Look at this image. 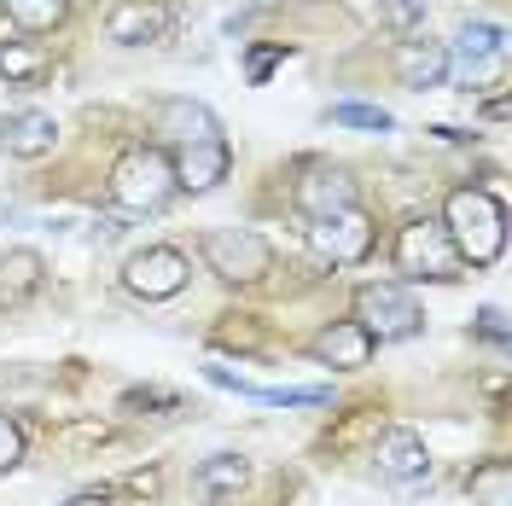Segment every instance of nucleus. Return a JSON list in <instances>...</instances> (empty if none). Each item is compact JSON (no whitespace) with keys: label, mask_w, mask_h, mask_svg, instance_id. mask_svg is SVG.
I'll return each mask as SVG.
<instances>
[{"label":"nucleus","mask_w":512,"mask_h":506,"mask_svg":"<svg viewBox=\"0 0 512 506\" xmlns=\"http://www.w3.org/2000/svg\"><path fill=\"white\" fill-rule=\"evenodd\" d=\"M64 506H105V495H76V501H64Z\"/></svg>","instance_id":"obj_25"},{"label":"nucleus","mask_w":512,"mask_h":506,"mask_svg":"<svg viewBox=\"0 0 512 506\" xmlns=\"http://www.w3.org/2000/svg\"><path fill=\"white\" fill-rule=\"evenodd\" d=\"M396 70H402V82L408 88H443V76H448V53L437 47V41H408L402 47V59H396Z\"/></svg>","instance_id":"obj_15"},{"label":"nucleus","mask_w":512,"mask_h":506,"mask_svg":"<svg viewBox=\"0 0 512 506\" xmlns=\"http://www.w3.org/2000/svg\"><path fill=\"white\" fill-rule=\"evenodd\" d=\"M297 204L309 210V222H315V216H332V210H350L355 204L350 169H338V163H309L303 181H297Z\"/></svg>","instance_id":"obj_8"},{"label":"nucleus","mask_w":512,"mask_h":506,"mask_svg":"<svg viewBox=\"0 0 512 506\" xmlns=\"http://www.w3.org/2000/svg\"><path fill=\"white\" fill-rule=\"evenodd\" d=\"M332 123H338V128H373V134H384V128H396V117H390L384 105H361V99H344V105H332Z\"/></svg>","instance_id":"obj_21"},{"label":"nucleus","mask_w":512,"mask_h":506,"mask_svg":"<svg viewBox=\"0 0 512 506\" xmlns=\"http://www.w3.org/2000/svg\"><path fill=\"white\" fill-rule=\"evenodd\" d=\"M245 477H251V466H245L239 454H210V460L198 466V489H204V495H227V489H245Z\"/></svg>","instance_id":"obj_18"},{"label":"nucleus","mask_w":512,"mask_h":506,"mask_svg":"<svg viewBox=\"0 0 512 506\" xmlns=\"http://www.w3.org/2000/svg\"><path fill=\"white\" fill-rule=\"evenodd\" d=\"M454 53H460L466 76H472L478 64H489V59H501V53H507V30H501V24H460Z\"/></svg>","instance_id":"obj_16"},{"label":"nucleus","mask_w":512,"mask_h":506,"mask_svg":"<svg viewBox=\"0 0 512 506\" xmlns=\"http://www.w3.org/2000/svg\"><path fill=\"white\" fill-rule=\"evenodd\" d=\"M379 472L408 489V483H419V477L431 472V454H425V443H419L414 431H390L379 443Z\"/></svg>","instance_id":"obj_14"},{"label":"nucleus","mask_w":512,"mask_h":506,"mask_svg":"<svg viewBox=\"0 0 512 506\" xmlns=\"http://www.w3.org/2000/svg\"><path fill=\"white\" fill-rule=\"evenodd\" d=\"M158 134H169L175 146H198V140H222L216 117L192 99H163L158 105Z\"/></svg>","instance_id":"obj_13"},{"label":"nucleus","mask_w":512,"mask_h":506,"mask_svg":"<svg viewBox=\"0 0 512 506\" xmlns=\"http://www.w3.org/2000/svg\"><path fill=\"white\" fill-rule=\"evenodd\" d=\"M315 361L338 367V373H350V367H367V361H373V338H367L355 320H338V326H326V332L315 338Z\"/></svg>","instance_id":"obj_12"},{"label":"nucleus","mask_w":512,"mask_h":506,"mask_svg":"<svg viewBox=\"0 0 512 506\" xmlns=\"http://www.w3.org/2000/svg\"><path fill=\"white\" fill-rule=\"evenodd\" d=\"M507 483H512L507 460H489L483 472H472V501L478 506H507Z\"/></svg>","instance_id":"obj_22"},{"label":"nucleus","mask_w":512,"mask_h":506,"mask_svg":"<svg viewBox=\"0 0 512 506\" xmlns=\"http://www.w3.org/2000/svg\"><path fill=\"white\" fill-rule=\"evenodd\" d=\"M64 12H70V0H6V18L18 30H53V24H64Z\"/></svg>","instance_id":"obj_20"},{"label":"nucleus","mask_w":512,"mask_h":506,"mask_svg":"<svg viewBox=\"0 0 512 506\" xmlns=\"http://www.w3.org/2000/svg\"><path fill=\"white\" fill-rule=\"evenodd\" d=\"M47 274V262L35 251H6L0 256V303H18V297H30L35 285Z\"/></svg>","instance_id":"obj_17"},{"label":"nucleus","mask_w":512,"mask_h":506,"mask_svg":"<svg viewBox=\"0 0 512 506\" xmlns=\"http://www.w3.org/2000/svg\"><path fill=\"white\" fill-rule=\"evenodd\" d=\"M169 30V6L163 0H117L111 12H105V35L117 41V47H146V41H158Z\"/></svg>","instance_id":"obj_9"},{"label":"nucleus","mask_w":512,"mask_h":506,"mask_svg":"<svg viewBox=\"0 0 512 506\" xmlns=\"http://www.w3.org/2000/svg\"><path fill=\"white\" fill-rule=\"evenodd\" d=\"M204 262H210V274H222V280H262L268 274V262L274 251L245 233V227H210L204 233Z\"/></svg>","instance_id":"obj_6"},{"label":"nucleus","mask_w":512,"mask_h":506,"mask_svg":"<svg viewBox=\"0 0 512 506\" xmlns=\"http://www.w3.org/2000/svg\"><path fill=\"white\" fill-rule=\"evenodd\" d=\"M175 187L210 192L227 181V140H198V146H175Z\"/></svg>","instance_id":"obj_11"},{"label":"nucleus","mask_w":512,"mask_h":506,"mask_svg":"<svg viewBox=\"0 0 512 506\" xmlns=\"http://www.w3.org/2000/svg\"><path fill=\"white\" fill-rule=\"evenodd\" d=\"M47 70V53L35 41H0V76L6 82H35Z\"/></svg>","instance_id":"obj_19"},{"label":"nucleus","mask_w":512,"mask_h":506,"mask_svg":"<svg viewBox=\"0 0 512 506\" xmlns=\"http://www.w3.org/2000/svg\"><path fill=\"white\" fill-rule=\"evenodd\" d=\"M483 332H489V338H495V344H501V338H507V320H501V309H495V303H489V309H483Z\"/></svg>","instance_id":"obj_24"},{"label":"nucleus","mask_w":512,"mask_h":506,"mask_svg":"<svg viewBox=\"0 0 512 506\" xmlns=\"http://www.w3.org/2000/svg\"><path fill=\"white\" fill-rule=\"evenodd\" d=\"M192 280L187 256L169 251V245H152V251H134L123 262V285L134 297H146V303H163V297H181Z\"/></svg>","instance_id":"obj_5"},{"label":"nucleus","mask_w":512,"mask_h":506,"mask_svg":"<svg viewBox=\"0 0 512 506\" xmlns=\"http://www.w3.org/2000/svg\"><path fill=\"white\" fill-rule=\"evenodd\" d=\"M59 146V123L47 117V111H12V117H0V152L6 158H47Z\"/></svg>","instance_id":"obj_10"},{"label":"nucleus","mask_w":512,"mask_h":506,"mask_svg":"<svg viewBox=\"0 0 512 506\" xmlns=\"http://www.w3.org/2000/svg\"><path fill=\"white\" fill-rule=\"evenodd\" d=\"M18 460H24V437H18V425H12V419L0 413V477L12 472Z\"/></svg>","instance_id":"obj_23"},{"label":"nucleus","mask_w":512,"mask_h":506,"mask_svg":"<svg viewBox=\"0 0 512 506\" xmlns=\"http://www.w3.org/2000/svg\"><path fill=\"white\" fill-rule=\"evenodd\" d=\"M309 245L315 256H326L332 268H344V262H361V256L373 251V222L361 216V210H332V216H315L309 227Z\"/></svg>","instance_id":"obj_7"},{"label":"nucleus","mask_w":512,"mask_h":506,"mask_svg":"<svg viewBox=\"0 0 512 506\" xmlns=\"http://www.w3.org/2000/svg\"><path fill=\"white\" fill-rule=\"evenodd\" d=\"M396 268L408 274V280H454L460 274V256L448 245V227L431 222V216H419L396 233Z\"/></svg>","instance_id":"obj_4"},{"label":"nucleus","mask_w":512,"mask_h":506,"mask_svg":"<svg viewBox=\"0 0 512 506\" xmlns=\"http://www.w3.org/2000/svg\"><path fill=\"white\" fill-rule=\"evenodd\" d=\"M169 192H175V169L152 146L123 152L117 169H111V198H117L123 216H158L163 204H169Z\"/></svg>","instance_id":"obj_2"},{"label":"nucleus","mask_w":512,"mask_h":506,"mask_svg":"<svg viewBox=\"0 0 512 506\" xmlns=\"http://www.w3.org/2000/svg\"><path fill=\"white\" fill-rule=\"evenodd\" d=\"M443 227H448V245L460 262H472V268H489L495 256L507 251V216H501V204L478 187H460L448 198L443 210Z\"/></svg>","instance_id":"obj_1"},{"label":"nucleus","mask_w":512,"mask_h":506,"mask_svg":"<svg viewBox=\"0 0 512 506\" xmlns=\"http://www.w3.org/2000/svg\"><path fill=\"white\" fill-rule=\"evenodd\" d=\"M355 326H361L373 344H402V338H414L419 326H425V309L414 303L408 285L373 280V285L355 291Z\"/></svg>","instance_id":"obj_3"}]
</instances>
